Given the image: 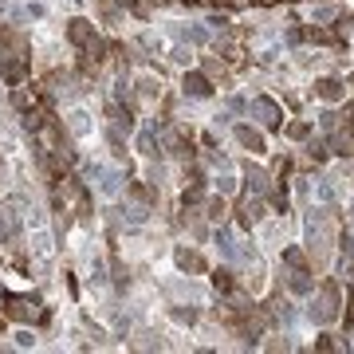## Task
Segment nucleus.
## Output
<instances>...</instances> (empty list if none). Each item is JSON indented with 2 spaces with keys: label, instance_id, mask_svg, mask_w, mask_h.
<instances>
[{
  "label": "nucleus",
  "instance_id": "17",
  "mask_svg": "<svg viewBox=\"0 0 354 354\" xmlns=\"http://www.w3.org/2000/svg\"><path fill=\"white\" fill-rule=\"evenodd\" d=\"M169 319H174V323H181V327H197V323H201V307L197 304H185V299H177V304H169Z\"/></svg>",
  "mask_w": 354,
  "mask_h": 354
},
{
  "label": "nucleus",
  "instance_id": "29",
  "mask_svg": "<svg viewBox=\"0 0 354 354\" xmlns=\"http://www.w3.org/2000/svg\"><path fill=\"white\" fill-rule=\"evenodd\" d=\"M205 28H209V32H232V20H228V12H221V8H213V12L205 16Z\"/></svg>",
  "mask_w": 354,
  "mask_h": 354
},
{
  "label": "nucleus",
  "instance_id": "42",
  "mask_svg": "<svg viewBox=\"0 0 354 354\" xmlns=\"http://www.w3.org/2000/svg\"><path fill=\"white\" fill-rule=\"evenodd\" d=\"M268 201H272V209H279V213H288V189H272L264 193Z\"/></svg>",
  "mask_w": 354,
  "mask_h": 354
},
{
  "label": "nucleus",
  "instance_id": "3",
  "mask_svg": "<svg viewBox=\"0 0 354 354\" xmlns=\"http://www.w3.org/2000/svg\"><path fill=\"white\" fill-rule=\"evenodd\" d=\"M91 185L99 189L102 201H118V197H122V189H127V174H122V169H114V165H102Z\"/></svg>",
  "mask_w": 354,
  "mask_h": 354
},
{
  "label": "nucleus",
  "instance_id": "44",
  "mask_svg": "<svg viewBox=\"0 0 354 354\" xmlns=\"http://www.w3.org/2000/svg\"><path fill=\"white\" fill-rule=\"evenodd\" d=\"M0 134H4V138H12V134H16V127H12V114H8V111L0 114Z\"/></svg>",
  "mask_w": 354,
  "mask_h": 354
},
{
  "label": "nucleus",
  "instance_id": "33",
  "mask_svg": "<svg viewBox=\"0 0 354 354\" xmlns=\"http://www.w3.org/2000/svg\"><path fill=\"white\" fill-rule=\"evenodd\" d=\"M12 342H16V351H36V330L16 327V330H12Z\"/></svg>",
  "mask_w": 354,
  "mask_h": 354
},
{
  "label": "nucleus",
  "instance_id": "21",
  "mask_svg": "<svg viewBox=\"0 0 354 354\" xmlns=\"http://www.w3.org/2000/svg\"><path fill=\"white\" fill-rule=\"evenodd\" d=\"M213 288L221 291V295H232V291H236V272H232V268H213Z\"/></svg>",
  "mask_w": 354,
  "mask_h": 354
},
{
  "label": "nucleus",
  "instance_id": "12",
  "mask_svg": "<svg viewBox=\"0 0 354 354\" xmlns=\"http://www.w3.org/2000/svg\"><path fill=\"white\" fill-rule=\"evenodd\" d=\"M264 311H268V319H272L276 327H295V323L304 319V311H299V307H295V299H288V295H283V299H276L272 307H264Z\"/></svg>",
  "mask_w": 354,
  "mask_h": 354
},
{
  "label": "nucleus",
  "instance_id": "39",
  "mask_svg": "<svg viewBox=\"0 0 354 354\" xmlns=\"http://www.w3.org/2000/svg\"><path fill=\"white\" fill-rule=\"evenodd\" d=\"M8 315H12V319H28V315H32V319H36V307L28 304V299H12V307H8Z\"/></svg>",
  "mask_w": 354,
  "mask_h": 354
},
{
  "label": "nucleus",
  "instance_id": "25",
  "mask_svg": "<svg viewBox=\"0 0 354 354\" xmlns=\"http://www.w3.org/2000/svg\"><path fill=\"white\" fill-rule=\"evenodd\" d=\"M8 102H12L16 111L24 114V111H32V106H36V91H28L24 83H20V87H12V95H8Z\"/></svg>",
  "mask_w": 354,
  "mask_h": 354
},
{
  "label": "nucleus",
  "instance_id": "41",
  "mask_svg": "<svg viewBox=\"0 0 354 354\" xmlns=\"http://www.w3.org/2000/svg\"><path fill=\"white\" fill-rule=\"evenodd\" d=\"M248 102H252V99H241V95H228V99H225V106H228V114H248Z\"/></svg>",
  "mask_w": 354,
  "mask_h": 354
},
{
  "label": "nucleus",
  "instance_id": "35",
  "mask_svg": "<svg viewBox=\"0 0 354 354\" xmlns=\"http://www.w3.org/2000/svg\"><path fill=\"white\" fill-rule=\"evenodd\" d=\"M169 59H174L177 67H193V48L189 44H174V48H169Z\"/></svg>",
  "mask_w": 354,
  "mask_h": 354
},
{
  "label": "nucleus",
  "instance_id": "8",
  "mask_svg": "<svg viewBox=\"0 0 354 354\" xmlns=\"http://www.w3.org/2000/svg\"><path fill=\"white\" fill-rule=\"evenodd\" d=\"M311 95H315L319 102H327V106H339V102L346 99V83H342L339 75H323V79H315Z\"/></svg>",
  "mask_w": 354,
  "mask_h": 354
},
{
  "label": "nucleus",
  "instance_id": "34",
  "mask_svg": "<svg viewBox=\"0 0 354 354\" xmlns=\"http://www.w3.org/2000/svg\"><path fill=\"white\" fill-rule=\"evenodd\" d=\"M307 16H311V24H330V20L339 16V8H335V4H315Z\"/></svg>",
  "mask_w": 354,
  "mask_h": 354
},
{
  "label": "nucleus",
  "instance_id": "31",
  "mask_svg": "<svg viewBox=\"0 0 354 354\" xmlns=\"http://www.w3.org/2000/svg\"><path fill=\"white\" fill-rule=\"evenodd\" d=\"M339 127H342V118H339V111H335V106L319 111V130H323V134H335Z\"/></svg>",
  "mask_w": 354,
  "mask_h": 354
},
{
  "label": "nucleus",
  "instance_id": "28",
  "mask_svg": "<svg viewBox=\"0 0 354 354\" xmlns=\"http://www.w3.org/2000/svg\"><path fill=\"white\" fill-rule=\"evenodd\" d=\"M134 87H138V95H146V99H162V75H142Z\"/></svg>",
  "mask_w": 354,
  "mask_h": 354
},
{
  "label": "nucleus",
  "instance_id": "43",
  "mask_svg": "<svg viewBox=\"0 0 354 354\" xmlns=\"http://www.w3.org/2000/svg\"><path fill=\"white\" fill-rule=\"evenodd\" d=\"M264 351H291L288 335H272V342H264Z\"/></svg>",
  "mask_w": 354,
  "mask_h": 354
},
{
  "label": "nucleus",
  "instance_id": "2",
  "mask_svg": "<svg viewBox=\"0 0 354 354\" xmlns=\"http://www.w3.org/2000/svg\"><path fill=\"white\" fill-rule=\"evenodd\" d=\"M248 114H256V127L260 130H283V102L268 99V95H256L248 102Z\"/></svg>",
  "mask_w": 354,
  "mask_h": 354
},
{
  "label": "nucleus",
  "instance_id": "27",
  "mask_svg": "<svg viewBox=\"0 0 354 354\" xmlns=\"http://www.w3.org/2000/svg\"><path fill=\"white\" fill-rule=\"evenodd\" d=\"M134 48L146 51V55H158V51H162V36H158V32H138V36H134Z\"/></svg>",
  "mask_w": 354,
  "mask_h": 354
},
{
  "label": "nucleus",
  "instance_id": "32",
  "mask_svg": "<svg viewBox=\"0 0 354 354\" xmlns=\"http://www.w3.org/2000/svg\"><path fill=\"white\" fill-rule=\"evenodd\" d=\"M213 185H216V193H221V197H232V193L241 189V181H236L232 174H216V177H213Z\"/></svg>",
  "mask_w": 354,
  "mask_h": 354
},
{
  "label": "nucleus",
  "instance_id": "38",
  "mask_svg": "<svg viewBox=\"0 0 354 354\" xmlns=\"http://www.w3.org/2000/svg\"><path fill=\"white\" fill-rule=\"evenodd\" d=\"M283 264H288V268H307V256L299 252V248H291V244H283Z\"/></svg>",
  "mask_w": 354,
  "mask_h": 354
},
{
  "label": "nucleus",
  "instance_id": "15",
  "mask_svg": "<svg viewBox=\"0 0 354 354\" xmlns=\"http://www.w3.org/2000/svg\"><path fill=\"white\" fill-rule=\"evenodd\" d=\"M67 134H71V138H91V134H95V118H91V111L71 106V111H67Z\"/></svg>",
  "mask_w": 354,
  "mask_h": 354
},
{
  "label": "nucleus",
  "instance_id": "10",
  "mask_svg": "<svg viewBox=\"0 0 354 354\" xmlns=\"http://www.w3.org/2000/svg\"><path fill=\"white\" fill-rule=\"evenodd\" d=\"M264 216H268V201H264V197H260V193H244L236 221H241L244 228H256L260 221H264Z\"/></svg>",
  "mask_w": 354,
  "mask_h": 354
},
{
  "label": "nucleus",
  "instance_id": "7",
  "mask_svg": "<svg viewBox=\"0 0 354 354\" xmlns=\"http://www.w3.org/2000/svg\"><path fill=\"white\" fill-rule=\"evenodd\" d=\"M232 138L241 142L248 153H256V158H260V153H268V138H264V130H260V127H248V122H232Z\"/></svg>",
  "mask_w": 354,
  "mask_h": 354
},
{
  "label": "nucleus",
  "instance_id": "18",
  "mask_svg": "<svg viewBox=\"0 0 354 354\" xmlns=\"http://www.w3.org/2000/svg\"><path fill=\"white\" fill-rule=\"evenodd\" d=\"M268 185H272L268 169H260V165H244V193H260V197H264Z\"/></svg>",
  "mask_w": 354,
  "mask_h": 354
},
{
  "label": "nucleus",
  "instance_id": "14",
  "mask_svg": "<svg viewBox=\"0 0 354 354\" xmlns=\"http://www.w3.org/2000/svg\"><path fill=\"white\" fill-rule=\"evenodd\" d=\"M283 288H288L291 295H311L319 283L311 279V268H291V272H283Z\"/></svg>",
  "mask_w": 354,
  "mask_h": 354
},
{
  "label": "nucleus",
  "instance_id": "40",
  "mask_svg": "<svg viewBox=\"0 0 354 354\" xmlns=\"http://www.w3.org/2000/svg\"><path fill=\"white\" fill-rule=\"evenodd\" d=\"M304 39H307V28H299V24H291L288 32H283V44H288V48H299Z\"/></svg>",
  "mask_w": 354,
  "mask_h": 354
},
{
  "label": "nucleus",
  "instance_id": "4",
  "mask_svg": "<svg viewBox=\"0 0 354 354\" xmlns=\"http://www.w3.org/2000/svg\"><path fill=\"white\" fill-rule=\"evenodd\" d=\"M213 244H216V252H221L225 264H236L241 260V236H236V228L228 225V221H221L213 228Z\"/></svg>",
  "mask_w": 354,
  "mask_h": 354
},
{
  "label": "nucleus",
  "instance_id": "19",
  "mask_svg": "<svg viewBox=\"0 0 354 354\" xmlns=\"http://www.w3.org/2000/svg\"><path fill=\"white\" fill-rule=\"evenodd\" d=\"M205 221H209V225H221V221H228V197H221V193L205 197Z\"/></svg>",
  "mask_w": 354,
  "mask_h": 354
},
{
  "label": "nucleus",
  "instance_id": "45",
  "mask_svg": "<svg viewBox=\"0 0 354 354\" xmlns=\"http://www.w3.org/2000/svg\"><path fill=\"white\" fill-rule=\"evenodd\" d=\"M248 4H264V0H248Z\"/></svg>",
  "mask_w": 354,
  "mask_h": 354
},
{
  "label": "nucleus",
  "instance_id": "9",
  "mask_svg": "<svg viewBox=\"0 0 354 354\" xmlns=\"http://www.w3.org/2000/svg\"><path fill=\"white\" fill-rule=\"evenodd\" d=\"M67 44H71V48L75 51H83V48H91V39L99 36V32H95V24H91L87 16H71V20H67Z\"/></svg>",
  "mask_w": 354,
  "mask_h": 354
},
{
  "label": "nucleus",
  "instance_id": "24",
  "mask_svg": "<svg viewBox=\"0 0 354 354\" xmlns=\"http://www.w3.org/2000/svg\"><path fill=\"white\" fill-rule=\"evenodd\" d=\"M264 288H268V268H264V260L256 256L252 260V276H248V291H252V295H264Z\"/></svg>",
  "mask_w": 354,
  "mask_h": 354
},
{
  "label": "nucleus",
  "instance_id": "5",
  "mask_svg": "<svg viewBox=\"0 0 354 354\" xmlns=\"http://www.w3.org/2000/svg\"><path fill=\"white\" fill-rule=\"evenodd\" d=\"M174 264H177L181 276H205V272H209V260H205L197 248H185V244L174 248Z\"/></svg>",
  "mask_w": 354,
  "mask_h": 354
},
{
  "label": "nucleus",
  "instance_id": "20",
  "mask_svg": "<svg viewBox=\"0 0 354 354\" xmlns=\"http://www.w3.org/2000/svg\"><path fill=\"white\" fill-rule=\"evenodd\" d=\"M304 153L311 162H327V134H315V130H311L304 138Z\"/></svg>",
  "mask_w": 354,
  "mask_h": 354
},
{
  "label": "nucleus",
  "instance_id": "30",
  "mask_svg": "<svg viewBox=\"0 0 354 354\" xmlns=\"http://www.w3.org/2000/svg\"><path fill=\"white\" fill-rule=\"evenodd\" d=\"M201 71H205L209 79H221L225 87L232 83V79H228V64H225V59H205V64H201Z\"/></svg>",
  "mask_w": 354,
  "mask_h": 354
},
{
  "label": "nucleus",
  "instance_id": "26",
  "mask_svg": "<svg viewBox=\"0 0 354 354\" xmlns=\"http://www.w3.org/2000/svg\"><path fill=\"white\" fill-rule=\"evenodd\" d=\"M311 122H307V118H291V122H283V138H291V142H304L307 134H311Z\"/></svg>",
  "mask_w": 354,
  "mask_h": 354
},
{
  "label": "nucleus",
  "instance_id": "36",
  "mask_svg": "<svg viewBox=\"0 0 354 354\" xmlns=\"http://www.w3.org/2000/svg\"><path fill=\"white\" fill-rule=\"evenodd\" d=\"M330 24H335V36H351L354 32V12H342L339 8V16H335Z\"/></svg>",
  "mask_w": 354,
  "mask_h": 354
},
{
  "label": "nucleus",
  "instance_id": "37",
  "mask_svg": "<svg viewBox=\"0 0 354 354\" xmlns=\"http://www.w3.org/2000/svg\"><path fill=\"white\" fill-rule=\"evenodd\" d=\"M134 346H138V351H153V346L162 351L165 342H162V335H153V330H142V335H138V342H134Z\"/></svg>",
  "mask_w": 354,
  "mask_h": 354
},
{
  "label": "nucleus",
  "instance_id": "23",
  "mask_svg": "<svg viewBox=\"0 0 354 354\" xmlns=\"http://www.w3.org/2000/svg\"><path fill=\"white\" fill-rule=\"evenodd\" d=\"M118 213H122V221H127V225H146V221H150V213H153V205H122Z\"/></svg>",
  "mask_w": 354,
  "mask_h": 354
},
{
  "label": "nucleus",
  "instance_id": "46",
  "mask_svg": "<svg viewBox=\"0 0 354 354\" xmlns=\"http://www.w3.org/2000/svg\"><path fill=\"white\" fill-rule=\"evenodd\" d=\"M189 4H201V0H189Z\"/></svg>",
  "mask_w": 354,
  "mask_h": 354
},
{
  "label": "nucleus",
  "instance_id": "1",
  "mask_svg": "<svg viewBox=\"0 0 354 354\" xmlns=\"http://www.w3.org/2000/svg\"><path fill=\"white\" fill-rule=\"evenodd\" d=\"M339 307H342L339 283L327 279V283H319V288L311 291V304H307L304 319L307 323H315V327H330V323H339Z\"/></svg>",
  "mask_w": 354,
  "mask_h": 354
},
{
  "label": "nucleus",
  "instance_id": "13",
  "mask_svg": "<svg viewBox=\"0 0 354 354\" xmlns=\"http://www.w3.org/2000/svg\"><path fill=\"white\" fill-rule=\"evenodd\" d=\"M134 150H138L146 162H158V158H165V146H162V138L153 134V127L134 130Z\"/></svg>",
  "mask_w": 354,
  "mask_h": 354
},
{
  "label": "nucleus",
  "instance_id": "22",
  "mask_svg": "<svg viewBox=\"0 0 354 354\" xmlns=\"http://www.w3.org/2000/svg\"><path fill=\"white\" fill-rule=\"evenodd\" d=\"M311 193H315L323 205H335V201H339V185H335V177H327V174L315 181V189H311Z\"/></svg>",
  "mask_w": 354,
  "mask_h": 354
},
{
  "label": "nucleus",
  "instance_id": "6",
  "mask_svg": "<svg viewBox=\"0 0 354 354\" xmlns=\"http://www.w3.org/2000/svg\"><path fill=\"white\" fill-rule=\"evenodd\" d=\"M169 36L177 44H189V48H209L213 44V32L205 24H169Z\"/></svg>",
  "mask_w": 354,
  "mask_h": 354
},
{
  "label": "nucleus",
  "instance_id": "11",
  "mask_svg": "<svg viewBox=\"0 0 354 354\" xmlns=\"http://www.w3.org/2000/svg\"><path fill=\"white\" fill-rule=\"evenodd\" d=\"M213 79L205 75V71H185L181 75V95L185 99H213Z\"/></svg>",
  "mask_w": 354,
  "mask_h": 354
},
{
  "label": "nucleus",
  "instance_id": "16",
  "mask_svg": "<svg viewBox=\"0 0 354 354\" xmlns=\"http://www.w3.org/2000/svg\"><path fill=\"white\" fill-rule=\"evenodd\" d=\"M32 236H28V248H32V260H51L55 252V236H51V228H28Z\"/></svg>",
  "mask_w": 354,
  "mask_h": 354
}]
</instances>
